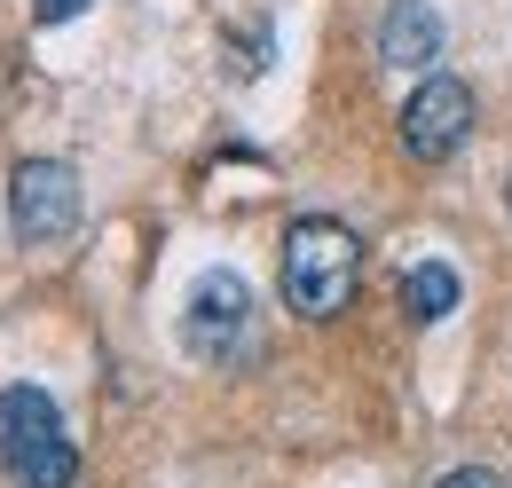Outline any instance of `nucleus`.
Wrapping results in <instances>:
<instances>
[{"label": "nucleus", "mask_w": 512, "mask_h": 488, "mask_svg": "<svg viewBox=\"0 0 512 488\" xmlns=\"http://www.w3.org/2000/svg\"><path fill=\"white\" fill-rule=\"evenodd\" d=\"M182 347L197 363H245L253 355V292L237 268H205L182 307Z\"/></svg>", "instance_id": "3"}, {"label": "nucleus", "mask_w": 512, "mask_h": 488, "mask_svg": "<svg viewBox=\"0 0 512 488\" xmlns=\"http://www.w3.org/2000/svg\"><path fill=\"white\" fill-rule=\"evenodd\" d=\"M379 56L394 71H426L442 56V16L426 0H386V24H379Z\"/></svg>", "instance_id": "6"}, {"label": "nucleus", "mask_w": 512, "mask_h": 488, "mask_svg": "<svg viewBox=\"0 0 512 488\" xmlns=\"http://www.w3.org/2000/svg\"><path fill=\"white\" fill-rule=\"evenodd\" d=\"M0 473L16 488H71L79 449L48 386H0Z\"/></svg>", "instance_id": "2"}, {"label": "nucleus", "mask_w": 512, "mask_h": 488, "mask_svg": "<svg viewBox=\"0 0 512 488\" xmlns=\"http://www.w3.org/2000/svg\"><path fill=\"white\" fill-rule=\"evenodd\" d=\"M284 307L308 315V323H331L339 307L355 300V276H363V237L331 213H300L284 229Z\"/></svg>", "instance_id": "1"}, {"label": "nucleus", "mask_w": 512, "mask_h": 488, "mask_svg": "<svg viewBox=\"0 0 512 488\" xmlns=\"http://www.w3.org/2000/svg\"><path fill=\"white\" fill-rule=\"evenodd\" d=\"M8 229L16 244H64L79 229V174L64 158H24L8 174Z\"/></svg>", "instance_id": "4"}, {"label": "nucleus", "mask_w": 512, "mask_h": 488, "mask_svg": "<svg viewBox=\"0 0 512 488\" xmlns=\"http://www.w3.org/2000/svg\"><path fill=\"white\" fill-rule=\"evenodd\" d=\"M465 142H473V87L449 79V71H426L418 95L402 103V150H410L418 166H442Z\"/></svg>", "instance_id": "5"}, {"label": "nucleus", "mask_w": 512, "mask_h": 488, "mask_svg": "<svg viewBox=\"0 0 512 488\" xmlns=\"http://www.w3.org/2000/svg\"><path fill=\"white\" fill-rule=\"evenodd\" d=\"M505 213H512V182H505Z\"/></svg>", "instance_id": "10"}, {"label": "nucleus", "mask_w": 512, "mask_h": 488, "mask_svg": "<svg viewBox=\"0 0 512 488\" xmlns=\"http://www.w3.org/2000/svg\"><path fill=\"white\" fill-rule=\"evenodd\" d=\"M79 8H95V0H32V24H71Z\"/></svg>", "instance_id": "9"}, {"label": "nucleus", "mask_w": 512, "mask_h": 488, "mask_svg": "<svg viewBox=\"0 0 512 488\" xmlns=\"http://www.w3.org/2000/svg\"><path fill=\"white\" fill-rule=\"evenodd\" d=\"M449 307H457V268H449V260H418V268L402 276V315H410V323H442Z\"/></svg>", "instance_id": "7"}, {"label": "nucleus", "mask_w": 512, "mask_h": 488, "mask_svg": "<svg viewBox=\"0 0 512 488\" xmlns=\"http://www.w3.org/2000/svg\"><path fill=\"white\" fill-rule=\"evenodd\" d=\"M434 488H505V473H489V465H457V473H442Z\"/></svg>", "instance_id": "8"}]
</instances>
